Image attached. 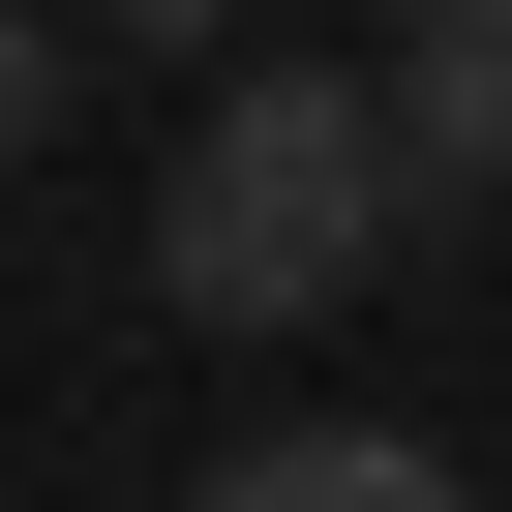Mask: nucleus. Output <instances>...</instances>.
<instances>
[{
    "label": "nucleus",
    "mask_w": 512,
    "mask_h": 512,
    "mask_svg": "<svg viewBox=\"0 0 512 512\" xmlns=\"http://www.w3.org/2000/svg\"><path fill=\"white\" fill-rule=\"evenodd\" d=\"M392 91L362 61H211V121H181V181H151V302L181 332H332L362 272H392Z\"/></svg>",
    "instance_id": "nucleus-1"
},
{
    "label": "nucleus",
    "mask_w": 512,
    "mask_h": 512,
    "mask_svg": "<svg viewBox=\"0 0 512 512\" xmlns=\"http://www.w3.org/2000/svg\"><path fill=\"white\" fill-rule=\"evenodd\" d=\"M362 91H392V181L422 211H512V0H422Z\"/></svg>",
    "instance_id": "nucleus-2"
},
{
    "label": "nucleus",
    "mask_w": 512,
    "mask_h": 512,
    "mask_svg": "<svg viewBox=\"0 0 512 512\" xmlns=\"http://www.w3.org/2000/svg\"><path fill=\"white\" fill-rule=\"evenodd\" d=\"M211 512H482L422 422H272V452H211Z\"/></svg>",
    "instance_id": "nucleus-3"
},
{
    "label": "nucleus",
    "mask_w": 512,
    "mask_h": 512,
    "mask_svg": "<svg viewBox=\"0 0 512 512\" xmlns=\"http://www.w3.org/2000/svg\"><path fill=\"white\" fill-rule=\"evenodd\" d=\"M61 91H91V31H61V0H0V151H31Z\"/></svg>",
    "instance_id": "nucleus-4"
},
{
    "label": "nucleus",
    "mask_w": 512,
    "mask_h": 512,
    "mask_svg": "<svg viewBox=\"0 0 512 512\" xmlns=\"http://www.w3.org/2000/svg\"><path fill=\"white\" fill-rule=\"evenodd\" d=\"M61 31H91V61H211V0H61Z\"/></svg>",
    "instance_id": "nucleus-5"
},
{
    "label": "nucleus",
    "mask_w": 512,
    "mask_h": 512,
    "mask_svg": "<svg viewBox=\"0 0 512 512\" xmlns=\"http://www.w3.org/2000/svg\"><path fill=\"white\" fill-rule=\"evenodd\" d=\"M392 31H422V0H392Z\"/></svg>",
    "instance_id": "nucleus-6"
}]
</instances>
